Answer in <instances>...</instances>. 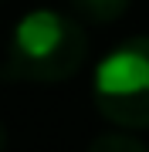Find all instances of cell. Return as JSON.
<instances>
[{"instance_id":"6da1fadb","label":"cell","mask_w":149,"mask_h":152,"mask_svg":"<svg viewBox=\"0 0 149 152\" xmlns=\"http://www.w3.org/2000/svg\"><path fill=\"white\" fill-rule=\"evenodd\" d=\"M88 58V37L81 24L58 10H31L10 34L4 78L10 81L54 85L78 75Z\"/></svg>"},{"instance_id":"7a4b0ae2","label":"cell","mask_w":149,"mask_h":152,"mask_svg":"<svg viewBox=\"0 0 149 152\" xmlns=\"http://www.w3.org/2000/svg\"><path fill=\"white\" fill-rule=\"evenodd\" d=\"M95 108L119 129H149V34L122 41L98 64Z\"/></svg>"},{"instance_id":"3957f363","label":"cell","mask_w":149,"mask_h":152,"mask_svg":"<svg viewBox=\"0 0 149 152\" xmlns=\"http://www.w3.org/2000/svg\"><path fill=\"white\" fill-rule=\"evenodd\" d=\"M71 7L92 24H112L132 7V0H71Z\"/></svg>"},{"instance_id":"277c9868","label":"cell","mask_w":149,"mask_h":152,"mask_svg":"<svg viewBox=\"0 0 149 152\" xmlns=\"http://www.w3.org/2000/svg\"><path fill=\"white\" fill-rule=\"evenodd\" d=\"M92 149L95 152H146V145L139 139L132 135H98V139H92Z\"/></svg>"},{"instance_id":"5b68a950","label":"cell","mask_w":149,"mask_h":152,"mask_svg":"<svg viewBox=\"0 0 149 152\" xmlns=\"http://www.w3.org/2000/svg\"><path fill=\"white\" fill-rule=\"evenodd\" d=\"M0 149H7V129H4V122H0Z\"/></svg>"}]
</instances>
